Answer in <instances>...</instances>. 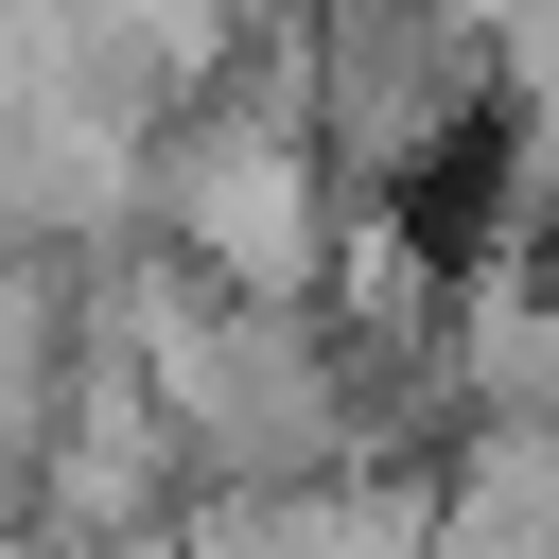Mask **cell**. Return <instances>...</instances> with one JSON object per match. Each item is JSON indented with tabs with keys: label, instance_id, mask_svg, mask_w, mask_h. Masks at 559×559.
I'll use <instances>...</instances> for the list:
<instances>
[{
	"label": "cell",
	"instance_id": "obj_1",
	"mask_svg": "<svg viewBox=\"0 0 559 559\" xmlns=\"http://www.w3.org/2000/svg\"><path fill=\"white\" fill-rule=\"evenodd\" d=\"M140 227L175 280L245 297V314H314V262H332V175L314 140L280 122H227V105H175L157 157H140Z\"/></svg>",
	"mask_w": 559,
	"mask_h": 559
},
{
	"label": "cell",
	"instance_id": "obj_2",
	"mask_svg": "<svg viewBox=\"0 0 559 559\" xmlns=\"http://www.w3.org/2000/svg\"><path fill=\"white\" fill-rule=\"evenodd\" d=\"M489 122V0H332L314 17V175L402 210Z\"/></svg>",
	"mask_w": 559,
	"mask_h": 559
},
{
	"label": "cell",
	"instance_id": "obj_3",
	"mask_svg": "<svg viewBox=\"0 0 559 559\" xmlns=\"http://www.w3.org/2000/svg\"><path fill=\"white\" fill-rule=\"evenodd\" d=\"M472 419H542L559 437V262H472L437 297V349H419Z\"/></svg>",
	"mask_w": 559,
	"mask_h": 559
}]
</instances>
